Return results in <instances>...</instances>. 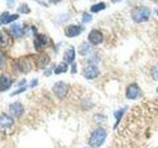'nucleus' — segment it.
<instances>
[{
  "label": "nucleus",
  "instance_id": "obj_15",
  "mask_svg": "<svg viewBox=\"0 0 158 148\" xmlns=\"http://www.w3.org/2000/svg\"><path fill=\"white\" fill-rule=\"evenodd\" d=\"M35 58L36 59H34V60H35V63H36V65L41 68L46 66L49 62V57H48V56H47V54H40V56H35Z\"/></svg>",
  "mask_w": 158,
  "mask_h": 148
},
{
  "label": "nucleus",
  "instance_id": "obj_19",
  "mask_svg": "<svg viewBox=\"0 0 158 148\" xmlns=\"http://www.w3.org/2000/svg\"><path fill=\"white\" fill-rule=\"evenodd\" d=\"M105 8H106L105 3L100 2V3H97V4L92 5L91 8H90V11H91V12H93V13H97V12L102 11V10H104Z\"/></svg>",
  "mask_w": 158,
  "mask_h": 148
},
{
  "label": "nucleus",
  "instance_id": "obj_17",
  "mask_svg": "<svg viewBox=\"0 0 158 148\" xmlns=\"http://www.w3.org/2000/svg\"><path fill=\"white\" fill-rule=\"evenodd\" d=\"M78 51L81 56H86V54L90 53L92 51V47L87 43H82L81 46L79 47Z\"/></svg>",
  "mask_w": 158,
  "mask_h": 148
},
{
  "label": "nucleus",
  "instance_id": "obj_14",
  "mask_svg": "<svg viewBox=\"0 0 158 148\" xmlns=\"http://www.w3.org/2000/svg\"><path fill=\"white\" fill-rule=\"evenodd\" d=\"M12 85L11 78L7 75H1L0 76V92H4L8 90Z\"/></svg>",
  "mask_w": 158,
  "mask_h": 148
},
{
  "label": "nucleus",
  "instance_id": "obj_3",
  "mask_svg": "<svg viewBox=\"0 0 158 148\" xmlns=\"http://www.w3.org/2000/svg\"><path fill=\"white\" fill-rule=\"evenodd\" d=\"M52 92L58 99H63L68 93V86L62 81H58L53 85Z\"/></svg>",
  "mask_w": 158,
  "mask_h": 148
},
{
  "label": "nucleus",
  "instance_id": "obj_12",
  "mask_svg": "<svg viewBox=\"0 0 158 148\" xmlns=\"http://www.w3.org/2000/svg\"><path fill=\"white\" fill-rule=\"evenodd\" d=\"M14 125V118L7 115V113H2L0 116V126L1 127H10Z\"/></svg>",
  "mask_w": 158,
  "mask_h": 148
},
{
  "label": "nucleus",
  "instance_id": "obj_1",
  "mask_svg": "<svg viewBox=\"0 0 158 148\" xmlns=\"http://www.w3.org/2000/svg\"><path fill=\"white\" fill-rule=\"evenodd\" d=\"M106 137H107L106 130L102 127H99L91 133L90 138H89V145L92 148L100 147L105 142Z\"/></svg>",
  "mask_w": 158,
  "mask_h": 148
},
{
  "label": "nucleus",
  "instance_id": "obj_16",
  "mask_svg": "<svg viewBox=\"0 0 158 148\" xmlns=\"http://www.w3.org/2000/svg\"><path fill=\"white\" fill-rule=\"evenodd\" d=\"M19 18V15L18 14H13V15H9L7 12H5L1 18H0V23L1 24H8V23H11L13 22L14 20H16Z\"/></svg>",
  "mask_w": 158,
  "mask_h": 148
},
{
  "label": "nucleus",
  "instance_id": "obj_25",
  "mask_svg": "<svg viewBox=\"0 0 158 148\" xmlns=\"http://www.w3.org/2000/svg\"><path fill=\"white\" fill-rule=\"evenodd\" d=\"M156 91H157V93H158V87H157V89H156Z\"/></svg>",
  "mask_w": 158,
  "mask_h": 148
},
{
  "label": "nucleus",
  "instance_id": "obj_22",
  "mask_svg": "<svg viewBox=\"0 0 158 148\" xmlns=\"http://www.w3.org/2000/svg\"><path fill=\"white\" fill-rule=\"evenodd\" d=\"M92 19V17H91V15H89L88 13H84L83 14V23H87V22H89L90 20Z\"/></svg>",
  "mask_w": 158,
  "mask_h": 148
},
{
  "label": "nucleus",
  "instance_id": "obj_11",
  "mask_svg": "<svg viewBox=\"0 0 158 148\" xmlns=\"http://www.w3.org/2000/svg\"><path fill=\"white\" fill-rule=\"evenodd\" d=\"M10 113L13 115L14 117H21L24 113V107L21 103H13L10 105L9 108Z\"/></svg>",
  "mask_w": 158,
  "mask_h": 148
},
{
  "label": "nucleus",
  "instance_id": "obj_23",
  "mask_svg": "<svg viewBox=\"0 0 158 148\" xmlns=\"http://www.w3.org/2000/svg\"><path fill=\"white\" fill-rule=\"evenodd\" d=\"M152 76L155 80H158V66H155L152 70Z\"/></svg>",
  "mask_w": 158,
  "mask_h": 148
},
{
  "label": "nucleus",
  "instance_id": "obj_10",
  "mask_svg": "<svg viewBox=\"0 0 158 148\" xmlns=\"http://www.w3.org/2000/svg\"><path fill=\"white\" fill-rule=\"evenodd\" d=\"M32 59H28V57L20 58L18 60V68L22 72H28L32 69Z\"/></svg>",
  "mask_w": 158,
  "mask_h": 148
},
{
  "label": "nucleus",
  "instance_id": "obj_9",
  "mask_svg": "<svg viewBox=\"0 0 158 148\" xmlns=\"http://www.w3.org/2000/svg\"><path fill=\"white\" fill-rule=\"evenodd\" d=\"M13 43V39L11 36L6 31H0V48L7 47Z\"/></svg>",
  "mask_w": 158,
  "mask_h": 148
},
{
  "label": "nucleus",
  "instance_id": "obj_21",
  "mask_svg": "<svg viewBox=\"0 0 158 148\" xmlns=\"http://www.w3.org/2000/svg\"><path fill=\"white\" fill-rule=\"evenodd\" d=\"M125 111H126V109H123V110H118V112L115 113V117L117 118V122H116L115 127L118 125V122H120V121H121V118H122V117L123 115V113H125Z\"/></svg>",
  "mask_w": 158,
  "mask_h": 148
},
{
  "label": "nucleus",
  "instance_id": "obj_6",
  "mask_svg": "<svg viewBox=\"0 0 158 148\" xmlns=\"http://www.w3.org/2000/svg\"><path fill=\"white\" fill-rule=\"evenodd\" d=\"M88 41L92 44H100L104 41L103 34L98 30H92L88 35Z\"/></svg>",
  "mask_w": 158,
  "mask_h": 148
},
{
  "label": "nucleus",
  "instance_id": "obj_26",
  "mask_svg": "<svg viewBox=\"0 0 158 148\" xmlns=\"http://www.w3.org/2000/svg\"><path fill=\"white\" fill-rule=\"evenodd\" d=\"M84 148H91V147H84Z\"/></svg>",
  "mask_w": 158,
  "mask_h": 148
},
{
  "label": "nucleus",
  "instance_id": "obj_24",
  "mask_svg": "<svg viewBox=\"0 0 158 148\" xmlns=\"http://www.w3.org/2000/svg\"><path fill=\"white\" fill-rule=\"evenodd\" d=\"M25 90H26V88H21V89H20V90H18L17 92L12 93V96H13V95H16V94H19V93H22V92L25 91Z\"/></svg>",
  "mask_w": 158,
  "mask_h": 148
},
{
  "label": "nucleus",
  "instance_id": "obj_4",
  "mask_svg": "<svg viewBox=\"0 0 158 148\" xmlns=\"http://www.w3.org/2000/svg\"><path fill=\"white\" fill-rule=\"evenodd\" d=\"M49 43H51V39H49L46 35H38L34 41L35 47H36L38 51L48 47L49 46Z\"/></svg>",
  "mask_w": 158,
  "mask_h": 148
},
{
  "label": "nucleus",
  "instance_id": "obj_18",
  "mask_svg": "<svg viewBox=\"0 0 158 148\" xmlns=\"http://www.w3.org/2000/svg\"><path fill=\"white\" fill-rule=\"evenodd\" d=\"M11 33H12L13 36L19 38V37L23 36L24 30H23V28L20 26L19 24H16V25H13V26L11 27Z\"/></svg>",
  "mask_w": 158,
  "mask_h": 148
},
{
  "label": "nucleus",
  "instance_id": "obj_2",
  "mask_svg": "<svg viewBox=\"0 0 158 148\" xmlns=\"http://www.w3.org/2000/svg\"><path fill=\"white\" fill-rule=\"evenodd\" d=\"M150 17V9L146 6H139L131 13V18L136 23H143L148 21Z\"/></svg>",
  "mask_w": 158,
  "mask_h": 148
},
{
  "label": "nucleus",
  "instance_id": "obj_13",
  "mask_svg": "<svg viewBox=\"0 0 158 148\" xmlns=\"http://www.w3.org/2000/svg\"><path fill=\"white\" fill-rule=\"evenodd\" d=\"M74 58H75V48L73 47H69L63 54L64 62L66 64L72 63L74 61Z\"/></svg>",
  "mask_w": 158,
  "mask_h": 148
},
{
  "label": "nucleus",
  "instance_id": "obj_5",
  "mask_svg": "<svg viewBox=\"0 0 158 148\" xmlns=\"http://www.w3.org/2000/svg\"><path fill=\"white\" fill-rule=\"evenodd\" d=\"M140 95V89L135 83H132L131 85H128L127 88V92H126V96L127 99L130 100H135L138 96Z\"/></svg>",
  "mask_w": 158,
  "mask_h": 148
},
{
  "label": "nucleus",
  "instance_id": "obj_8",
  "mask_svg": "<svg viewBox=\"0 0 158 148\" xmlns=\"http://www.w3.org/2000/svg\"><path fill=\"white\" fill-rule=\"evenodd\" d=\"M99 73H100V71H99L98 67L95 65H88L83 69V75L87 79L96 78L99 75Z\"/></svg>",
  "mask_w": 158,
  "mask_h": 148
},
{
  "label": "nucleus",
  "instance_id": "obj_20",
  "mask_svg": "<svg viewBox=\"0 0 158 148\" xmlns=\"http://www.w3.org/2000/svg\"><path fill=\"white\" fill-rule=\"evenodd\" d=\"M67 64L65 62H61L59 63L58 65L56 67V69H54V73L56 74H60V73H63V72H66L67 71Z\"/></svg>",
  "mask_w": 158,
  "mask_h": 148
},
{
  "label": "nucleus",
  "instance_id": "obj_7",
  "mask_svg": "<svg viewBox=\"0 0 158 148\" xmlns=\"http://www.w3.org/2000/svg\"><path fill=\"white\" fill-rule=\"evenodd\" d=\"M83 31V29L78 26V25H69L64 30V33H65V36L68 38H73V37H77L78 35H80L81 32Z\"/></svg>",
  "mask_w": 158,
  "mask_h": 148
}]
</instances>
